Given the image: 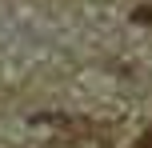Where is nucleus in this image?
<instances>
[{
	"label": "nucleus",
	"mask_w": 152,
	"mask_h": 148,
	"mask_svg": "<svg viewBox=\"0 0 152 148\" xmlns=\"http://www.w3.org/2000/svg\"><path fill=\"white\" fill-rule=\"evenodd\" d=\"M132 20H136V24H148V28H152V4H140L136 12H132Z\"/></svg>",
	"instance_id": "1"
},
{
	"label": "nucleus",
	"mask_w": 152,
	"mask_h": 148,
	"mask_svg": "<svg viewBox=\"0 0 152 148\" xmlns=\"http://www.w3.org/2000/svg\"><path fill=\"white\" fill-rule=\"evenodd\" d=\"M132 148H152V124H148V128H144V132H140V136H136V144H132Z\"/></svg>",
	"instance_id": "2"
}]
</instances>
